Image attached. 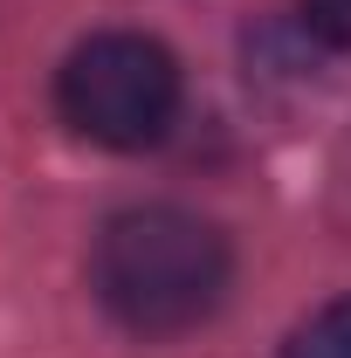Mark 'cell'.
Listing matches in <instances>:
<instances>
[{
  "mask_svg": "<svg viewBox=\"0 0 351 358\" xmlns=\"http://www.w3.org/2000/svg\"><path fill=\"white\" fill-rule=\"evenodd\" d=\"M227 241L214 221L186 207H124L110 214L89 248L96 303L138 338H179L207 324L227 296Z\"/></svg>",
  "mask_w": 351,
  "mask_h": 358,
  "instance_id": "6da1fadb",
  "label": "cell"
},
{
  "mask_svg": "<svg viewBox=\"0 0 351 358\" xmlns=\"http://www.w3.org/2000/svg\"><path fill=\"white\" fill-rule=\"evenodd\" d=\"M55 103L69 117V131L110 152H145L173 131L179 117V62L166 42L152 35H89L69 48L62 76H55Z\"/></svg>",
  "mask_w": 351,
  "mask_h": 358,
  "instance_id": "7a4b0ae2",
  "label": "cell"
},
{
  "mask_svg": "<svg viewBox=\"0 0 351 358\" xmlns=\"http://www.w3.org/2000/svg\"><path fill=\"white\" fill-rule=\"evenodd\" d=\"M282 358H351V296H338V303H324L317 317H303L289 331Z\"/></svg>",
  "mask_w": 351,
  "mask_h": 358,
  "instance_id": "3957f363",
  "label": "cell"
},
{
  "mask_svg": "<svg viewBox=\"0 0 351 358\" xmlns=\"http://www.w3.org/2000/svg\"><path fill=\"white\" fill-rule=\"evenodd\" d=\"M303 28L331 48H351V0H303Z\"/></svg>",
  "mask_w": 351,
  "mask_h": 358,
  "instance_id": "277c9868",
  "label": "cell"
}]
</instances>
